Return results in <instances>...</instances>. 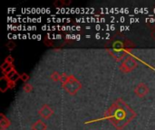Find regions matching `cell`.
I'll use <instances>...</instances> for the list:
<instances>
[{
  "label": "cell",
  "mask_w": 155,
  "mask_h": 130,
  "mask_svg": "<svg viewBox=\"0 0 155 130\" xmlns=\"http://www.w3.org/2000/svg\"><path fill=\"white\" fill-rule=\"evenodd\" d=\"M54 109L48 105V104H44L38 110V115L42 119H49L53 115H54Z\"/></svg>",
  "instance_id": "6"
},
{
  "label": "cell",
  "mask_w": 155,
  "mask_h": 130,
  "mask_svg": "<svg viewBox=\"0 0 155 130\" xmlns=\"http://www.w3.org/2000/svg\"><path fill=\"white\" fill-rule=\"evenodd\" d=\"M131 45L134 46L133 43H129L128 44H124L121 43H114L113 50H110L109 53L113 56V58H114L116 62H120L121 60H123V58L126 57L132 52Z\"/></svg>",
  "instance_id": "2"
},
{
  "label": "cell",
  "mask_w": 155,
  "mask_h": 130,
  "mask_svg": "<svg viewBox=\"0 0 155 130\" xmlns=\"http://www.w3.org/2000/svg\"><path fill=\"white\" fill-rule=\"evenodd\" d=\"M151 35H152V38L155 41V28L152 31V33H151Z\"/></svg>",
  "instance_id": "17"
},
{
  "label": "cell",
  "mask_w": 155,
  "mask_h": 130,
  "mask_svg": "<svg viewBox=\"0 0 155 130\" xmlns=\"http://www.w3.org/2000/svg\"><path fill=\"white\" fill-rule=\"evenodd\" d=\"M1 116V120H0V130H6L11 126V121L10 119L5 116L4 113L0 114Z\"/></svg>",
  "instance_id": "8"
},
{
  "label": "cell",
  "mask_w": 155,
  "mask_h": 130,
  "mask_svg": "<svg viewBox=\"0 0 155 130\" xmlns=\"http://www.w3.org/2000/svg\"><path fill=\"white\" fill-rule=\"evenodd\" d=\"M13 65V64H12ZM11 66V64H9L8 62H3V64L1 65V70H2V71H5L6 69H8L9 67Z\"/></svg>",
  "instance_id": "14"
},
{
  "label": "cell",
  "mask_w": 155,
  "mask_h": 130,
  "mask_svg": "<svg viewBox=\"0 0 155 130\" xmlns=\"http://www.w3.org/2000/svg\"><path fill=\"white\" fill-rule=\"evenodd\" d=\"M149 92H150V89L148 85L144 82H140L134 88V94L138 98H144L149 94Z\"/></svg>",
  "instance_id": "5"
},
{
  "label": "cell",
  "mask_w": 155,
  "mask_h": 130,
  "mask_svg": "<svg viewBox=\"0 0 155 130\" xmlns=\"http://www.w3.org/2000/svg\"><path fill=\"white\" fill-rule=\"evenodd\" d=\"M68 74H66L65 72H63V73H61V80H60V82L63 84V83H64L66 81H67V79H68Z\"/></svg>",
  "instance_id": "13"
},
{
  "label": "cell",
  "mask_w": 155,
  "mask_h": 130,
  "mask_svg": "<svg viewBox=\"0 0 155 130\" xmlns=\"http://www.w3.org/2000/svg\"><path fill=\"white\" fill-rule=\"evenodd\" d=\"M6 47H7L9 50H12L13 48H15V43H13V42H9V43L6 44Z\"/></svg>",
  "instance_id": "16"
},
{
  "label": "cell",
  "mask_w": 155,
  "mask_h": 130,
  "mask_svg": "<svg viewBox=\"0 0 155 130\" xmlns=\"http://www.w3.org/2000/svg\"><path fill=\"white\" fill-rule=\"evenodd\" d=\"M5 62H8L9 64H13V62H14V58L12 57V55H7L6 57H5Z\"/></svg>",
  "instance_id": "15"
},
{
  "label": "cell",
  "mask_w": 155,
  "mask_h": 130,
  "mask_svg": "<svg viewBox=\"0 0 155 130\" xmlns=\"http://www.w3.org/2000/svg\"><path fill=\"white\" fill-rule=\"evenodd\" d=\"M136 118L135 111L122 99H116L102 119L109 120L117 130L124 129Z\"/></svg>",
  "instance_id": "1"
},
{
  "label": "cell",
  "mask_w": 155,
  "mask_h": 130,
  "mask_svg": "<svg viewBox=\"0 0 155 130\" xmlns=\"http://www.w3.org/2000/svg\"><path fill=\"white\" fill-rule=\"evenodd\" d=\"M23 90L25 93H30L33 90V85L30 83H25V85L23 86Z\"/></svg>",
  "instance_id": "11"
},
{
  "label": "cell",
  "mask_w": 155,
  "mask_h": 130,
  "mask_svg": "<svg viewBox=\"0 0 155 130\" xmlns=\"http://www.w3.org/2000/svg\"><path fill=\"white\" fill-rule=\"evenodd\" d=\"M50 79L54 81V82H57V81H60L61 80V73L57 72V71H54L52 72V74L50 75Z\"/></svg>",
  "instance_id": "9"
},
{
  "label": "cell",
  "mask_w": 155,
  "mask_h": 130,
  "mask_svg": "<svg viewBox=\"0 0 155 130\" xmlns=\"http://www.w3.org/2000/svg\"><path fill=\"white\" fill-rule=\"evenodd\" d=\"M71 4V1H63V0H57L54 2V5L56 7H61V6H64V5H69Z\"/></svg>",
  "instance_id": "10"
},
{
  "label": "cell",
  "mask_w": 155,
  "mask_h": 130,
  "mask_svg": "<svg viewBox=\"0 0 155 130\" xmlns=\"http://www.w3.org/2000/svg\"><path fill=\"white\" fill-rule=\"evenodd\" d=\"M29 79H30V76L28 75V74H26V73H22L21 75H20V79L19 80H21L23 82H25V83H27V81H29Z\"/></svg>",
  "instance_id": "12"
},
{
  "label": "cell",
  "mask_w": 155,
  "mask_h": 130,
  "mask_svg": "<svg viewBox=\"0 0 155 130\" xmlns=\"http://www.w3.org/2000/svg\"><path fill=\"white\" fill-rule=\"evenodd\" d=\"M62 87L65 90V92L73 96V95H75L82 89L83 85L74 75L69 74L67 81L62 84Z\"/></svg>",
  "instance_id": "3"
},
{
  "label": "cell",
  "mask_w": 155,
  "mask_h": 130,
  "mask_svg": "<svg viewBox=\"0 0 155 130\" xmlns=\"http://www.w3.org/2000/svg\"><path fill=\"white\" fill-rule=\"evenodd\" d=\"M31 129L32 130H46L47 129V125L44 122L43 119H37L31 125Z\"/></svg>",
  "instance_id": "7"
},
{
  "label": "cell",
  "mask_w": 155,
  "mask_h": 130,
  "mask_svg": "<svg viewBox=\"0 0 155 130\" xmlns=\"http://www.w3.org/2000/svg\"><path fill=\"white\" fill-rule=\"evenodd\" d=\"M137 66H138V62L136 61V59H134L132 56H128L122 62L119 70L124 73H129L133 71Z\"/></svg>",
  "instance_id": "4"
}]
</instances>
